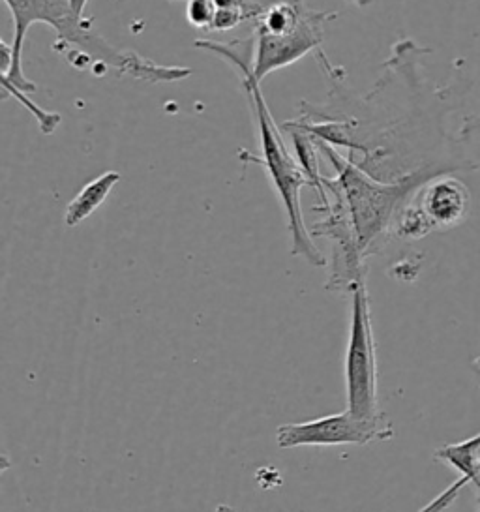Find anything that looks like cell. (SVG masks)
Masks as SVG:
<instances>
[{
	"label": "cell",
	"mask_w": 480,
	"mask_h": 512,
	"mask_svg": "<svg viewBox=\"0 0 480 512\" xmlns=\"http://www.w3.org/2000/svg\"><path fill=\"white\" fill-rule=\"evenodd\" d=\"M479 473H480V464H479Z\"/></svg>",
	"instance_id": "cell-16"
},
{
	"label": "cell",
	"mask_w": 480,
	"mask_h": 512,
	"mask_svg": "<svg viewBox=\"0 0 480 512\" xmlns=\"http://www.w3.org/2000/svg\"><path fill=\"white\" fill-rule=\"evenodd\" d=\"M173 2H177V0H173Z\"/></svg>",
	"instance_id": "cell-17"
},
{
	"label": "cell",
	"mask_w": 480,
	"mask_h": 512,
	"mask_svg": "<svg viewBox=\"0 0 480 512\" xmlns=\"http://www.w3.org/2000/svg\"><path fill=\"white\" fill-rule=\"evenodd\" d=\"M14 17L12 62H2V81H8L21 91L34 92L36 85L23 72V44L34 23H45L57 32L55 49L72 64L77 59L104 64L120 76H130L137 64L135 51H119L109 46L100 34L92 31V17L75 16L72 0H4Z\"/></svg>",
	"instance_id": "cell-1"
},
{
	"label": "cell",
	"mask_w": 480,
	"mask_h": 512,
	"mask_svg": "<svg viewBox=\"0 0 480 512\" xmlns=\"http://www.w3.org/2000/svg\"><path fill=\"white\" fill-rule=\"evenodd\" d=\"M216 512H237L235 509H231V507H227V505H218V509Z\"/></svg>",
	"instance_id": "cell-14"
},
{
	"label": "cell",
	"mask_w": 480,
	"mask_h": 512,
	"mask_svg": "<svg viewBox=\"0 0 480 512\" xmlns=\"http://www.w3.org/2000/svg\"><path fill=\"white\" fill-rule=\"evenodd\" d=\"M415 201L428 216L434 229L460 226L469 212V190L464 182L450 175H437L415 192Z\"/></svg>",
	"instance_id": "cell-7"
},
{
	"label": "cell",
	"mask_w": 480,
	"mask_h": 512,
	"mask_svg": "<svg viewBox=\"0 0 480 512\" xmlns=\"http://www.w3.org/2000/svg\"><path fill=\"white\" fill-rule=\"evenodd\" d=\"M214 14H216L214 0H188L186 17H188V23L195 29H210Z\"/></svg>",
	"instance_id": "cell-13"
},
{
	"label": "cell",
	"mask_w": 480,
	"mask_h": 512,
	"mask_svg": "<svg viewBox=\"0 0 480 512\" xmlns=\"http://www.w3.org/2000/svg\"><path fill=\"white\" fill-rule=\"evenodd\" d=\"M475 486H477V496H479V512H480V479L475 482Z\"/></svg>",
	"instance_id": "cell-15"
},
{
	"label": "cell",
	"mask_w": 480,
	"mask_h": 512,
	"mask_svg": "<svg viewBox=\"0 0 480 512\" xmlns=\"http://www.w3.org/2000/svg\"><path fill=\"white\" fill-rule=\"evenodd\" d=\"M347 409L355 419L364 422H387L379 407L377 392V353L370 299L366 280L351 291V325L344 362Z\"/></svg>",
	"instance_id": "cell-4"
},
{
	"label": "cell",
	"mask_w": 480,
	"mask_h": 512,
	"mask_svg": "<svg viewBox=\"0 0 480 512\" xmlns=\"http://www.w3.org/2000/svg\"><path fill=\"white\" fill-rule=\"evenodd\" d=\"M435 460L452 467L462 479L471 484L479 481L480 434L462 443H449L435 451Z\"/></svg>",
	"instance_id": "cell-9"
},
{
	"label": "cell",
	"mask_w": 480,
	"mask_h": 512,
	"mask_svg": "<svg viewBox=\"0 0 480 512\" xmlns=\"http://www.w3.org/2000/svg\"><path fill=\"white\" fill-rule=\"evenodd\" d=\"M120 182V173L117 171H105L94 181L85 184L81 192L68 203V209L64 214L66 226H79L85 222L92 212L96 211L105 199L111 194V190Z\"/></svg>",
	"instance_id": "cell-8"
},
{
	"label": "cell",
	"mask_w": 480,
	"mask_h": 512,
	"mask_svg": "<svg viewBox=\"0 0 480 512\" xmlns=\"http://www.w3.org/2000/svg\"><path fill=\"white\" fill-rule=\"evenodd\" d=\"M334 17L336 14L308 10L299 27L289 32L287 36L272 38V36L254 34L255 55L252 74L255 79L261 83L263 77L269 76L270 72H276L284 66L299 61L304 55L321 46L325 36V25Z\"/></svg>",
	"instance_id": "cell-6"
},
{
	"label": "cell",
	"mask_w": 480,
	"mask_h": 512,
	"mask_svg": "<svg viewBox=\"0 0 480 512\" xmlns=\"http://www.w3.org/2000/svg\"><path fill=\"white\" fill-rule=\"evenodd\" d=\"M432 231H435L434 226L424 211L420 209L415 197L411 199V203H405L400 212L396 214L394 224H392V233L402 239H409V241L422 239Z\"/></svg>",
	"instance_id": "cell-11"
},
{
	"label": "cell",
	"mask_w": 480,
	"mask_h": 512,
	"mask_svg": "<svg viewBox=\"0 0 480 512\" xmlns=\"http://www.w3.org/2000/svg\"><path fill=\"white\" fill-rule=\"evenodd\" d=\"M216 14L210 31H231L240 23L257 19L265 8L255 0H214Z\"/></svg>",
	"instance_id": "cell-10"
},
{
	"label": "cell",
	"mask_w": 480,
	"mask_h": 512,
	"mask_svg": "<svg viewBox=\"0 0 480 512\" xmlns=\"http://www.w3.org/2000/svg\"><path fill=\"white\" fill-rule=\"evenodd\" d=\"M394 436L392 424L364 422L355 419L349 411L319 417L314 421L282 424L276 430V443L280 449L299 447H334V445H368L372 441H385Z\"/></svg>",
	"instance_id": "cell-5"
},
{
	"label": "cell",
	"mask_w": 480,
	"mask_h": 512,
	"mask_svg": "<svg viewBox=\"0 0 480 512\" xmlns=\"http://www.w3.org/2000/svg\"><path fill=\"white\" fill-rule=\"evenodd\" d=\"M195 46L222 55L224 59L235 64L242 72V83L248 91V98H250V104L254 109L257 134H259L261 149H263V156L259 158V164L267 169L270 182L276 188V194L284 205L287 226L291 233V254L304 257L314 267H325L327 259L312 241V231L306 226L304 216H302V207H300V188L306 184L312 186V181H310L308 173L300 166L299 160H295L285 149L282 132L278 130L276 122L270 115L269 107L263 100V94L259 91V81L252 74L254 62H250V59L244 57L235 47L220 46V44H212L205 40H199Z\"/></svg>",
	"instance_id": "cell-2"
},
{
	"label": "cell",
	"mask_w": 480,
	"mask_h": 512,
	"mask_svg": "<svg viewBox=\"0 0 480 512\" xmlns=\"http://www.w3.org/2000/svg\"><path fill=\"white\" fill-rule=\"evenodd\" d=\"M2 89H4V94L10 92L14 98H17L23 106L29 109L30 113L36 117V121L40 124V128H42L44 134H53V132H55V128L60 124L59 113H49V111H44V109L34 106V104L30 102L29 96L25 94V91H21L19 87H15V85L8 83V81H2Z\"/></svg>",
	"instance_id": "cell-12"
},
{
	"label": "cell",
	"mask_w": 480,
	"mask_h": 512,
	"mask_svg": "<svg viewBox=\"0 0 480 512\" xmlns=\"http://www.w3.org/2000/svg\"><path fill=\"white\" fill-rule=\"evenodd\" d=\"M321 151L329 156L330 164L338 171L336 181L342 188L364 257L374 254L381 239L392 231L394 218L407 197L415 196V190L439 175V171L419 169L398 181L379 182L360 171L349 158L332 151L327 143H321Z\"/></svg>",
	"instance_id": "cell-3"
}]
</instances>
